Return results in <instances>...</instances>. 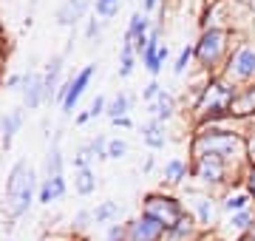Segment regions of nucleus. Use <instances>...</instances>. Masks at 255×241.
I'll return each instance as SVG.
<instances>
[{
    "instance_id": "1",
    "label": "nucleus",
    "mask_w": 255,
    "mask_h": 241,
    "mask_svg": "<svg viewBox=\"0 0 255 241\" xmlns=\"http://www.w3.org/2000/svg\"><path fill=\"white\" fill-rule=\"evenodd\" d=\"M187 153H213L221 162H227L233 170L244 173L247 170V148H244V133L238 128V122L227 125H199L193 128L190 142H187Z\"/></svg>"
},
{
    "instance_id": "2",
    "label": "nucleus",
    "mask_w": 255,
    "mask_h": 241,
    "mask_svg": "<svg viewBox=\"0 0 255 241\" xmlns=\"http://www.w3.org/2000/svg\"><path fill=\"white\" fill-rule=\"evenodd\" d=\"M236 85L227 83L221 74L204 77L199 91L193 94L190 102V122L193 128L199 125H227L233 120V100H236Z\"/></svg>"
},
{
    "instance_id": "3",
    "label": "nucleus",
    "mask_w": 255,
    "mask_h": 241,
    "mask_svg": "<svg viewBox=\"0 0 255 241\" xmlns=\"http://www.w3.org/2000/svg\"><path fill=\"white\" fill-rule=\"evenodd\" d=\"M37 170L28 165L26 159H17L6 173V187H3V216L9 224L26 219L31 204L37 202Z\"/></svg>"
},
{
    "instance_id": "4",
    "label": "nucleus",
    "mask_w": 255,
    "mask_h": 241,
    "mask_svg": "<svg viewBox=\"0 0 255 241\" xmlns=\"http://www.w3.org/2000/svg\"><path fill=\"white\" fill-rule=\"evenodd\" d=\"M236 40H238L236 28H227V26L201 28L196 43H193V65H196L204 77L219 74L221 65L227 63L233 46H236Z\"/></svg>"
},
{
    "instance_id": "5",
    "label": "nucleus",
    "mask_w": 255,
    "mask_h": 241,
    "mask_svg": "<svg viewBox=\"0 0 255 241\" xmlns=\"http://www.w3.org/2000/svg\"><path fill=\"white\" fill-rule=\"evenodd\" d=\"M187 162H190V179L196 182V187L216 196L224 193L227 187L238 185L241 176H244L213 153H196V156H187Z\"/></svg>"
},
{
    "instance_id": "6",
    "label": "nucleus",
    "mask_w": 255,
    "mask_h": 241,
    "mask_svg": "<svg viewBox=\"0 0 255 241\" xmlns=\"http://www.w3.org/2000/svg\"><path fill=\"white\" fill-rule=\"evenodd\" d=\"M139 213L150 216V219H156V222L162 224L164 230H170L173 224H179L184 216H187V207H184L182 196H176V193H170V190L159 187V190H147V193L142 196Z\"/></svg>"
},
{
    "instance_id": "7",
    "label": "nucleus",
    "mask_w": 255,
    "mask_h": 241,
    "mask_svg": "<svg viewBox=\"0 0 255 241\" xmlns=\"http://www.w3.org/2000/svg\"><path fill=\"white\" fill-rule=\"evenodd\" d=\"M219 74L224 77L227 83H233L236 88L255 85V40L253 37H241V34H238L236 46H233L227 63L221 65Z\"/></svg>"
},
{
    "instance_id": "8",
    "label": "nucleus",
    "mask_w": 255,
    "mask_h": 241,
    "mask_svg": "<svg viewBox=\"0 0 255 241\" xmlns=\"http://www.w3.org/2000/svg\"><path fill=\"white\" fill-rule=\"evenodd\" d=\"M184 207H187V216L199 224V230H216L219 227V213H221V204L216 193H207V190H199L193 187L182 196Z\"/></svg>"
},
{
    "instance_id": "9",
    "label": "nucleus",
    "mask_w": 255,
    "mask_h": 241,
    "mask_svg": "<svg viewBox=\"0 0 255 241\" xmlns=\"http://www.w3.org/2000/svg\"><path fill=\"white\" fill-rule=\"evenodd\" d=\"M20 100H23L20 105H23L26 111H40V108L48 102L46 83H43V71H37V68H28V71H23Z\"/></svg>"
},
{
    "instance_id": "10",
    "label": "nucleus",
    "mask_w": 255,
    "mask_h": 241,
    "mask_svg": "<svg viewBox=\"0 0 255 241\" xmlns=\"http://www.w3.org/2000/svg\"><path fill=\"white\" fill-rule=\"evenodd\" d=\"M164 227L156 219H150V216L145 213H136L130 216L125 222V236L128 241H164Z\"/></svg>"
},
{
    "instance_id": "11",
    "label": "nucleus",
    "mask_w": 255,
    "mask_h": 241,
    "mask_svg": "<svg viewBox=\"0 0 255 241\" xmlns=\"http://www.w3.org/2000/svg\"><path fill=\"white\" fill-rule=\"evenodd\" d=\"M94 74H97V63H88V65H82L80 71H74L71 88H68V97H65V102L60 105L63 117H74V111H77V105H80V100H82V94H85V88L91 85Z\"/></svg>"
},
{
    "instance_id": "12",
    "label": "nucleus",
    "mask_w": 255,
    "mask_h": 241,
    "mask_svg": "<svg viewBox=\"0 0 255 241\" xmlns=\"http://www.w3.org/2000/svg\"><path fill=\"white\" fill-rule=\"evenodd\" d=\"M94 9V0H63L54 11V20L60 28H77L82 20L88 17V11Z\"/></svg>"
},
{
    "instance_id": "13",
    "label": "nucleus",
    "mask_w": 255,
    "mask_h": 241,
    "mask_svg": "<svg viewBox=\"0 0 255 241\" xmlns=\"http://www.w3.org/2000/svg\"><path fill=\"white\" fill-rule=\"evenodd\" d=\"M139 136H142V145H145L150 153L164 150V145L170 142V136H167V125L159 122V120H150V117L139 125Z\"/></svg>"
},
{
    "instance_id": "14",
    "label": "nucleus",
    "mask_w": 255,
    "mask_h": 241,
    "mask_svg": "<svg viewBox=\"0 0 255 241\" xmlns=\"http://www.w3.org/2000/svg\"><path fill=\"white\" fill-rule=\"evenodd\" d=\"M68 179L65 176H51V179H40V185H37V204H43V207H51V204L63 202L65 196H68Z\"/></svg>"
},
{
    "instance_id": "15",
    "label": "nucleus",
    "mask_w": 255,
    "mask_h": 241,
    "mask_svg": "<svg viewBox=\"0 0 255 241\" xmlns=\"http://www.w3.org/2000/svg\"><path fill=\"white\" fill-rule=\"evenodd\" d=\"M145 111H147V117L150 120H159V122H173L176 117H179V100H176V94L173 91H167L164 88L159 97H156L150 105H145Z\"/></svg>"
},
{
    "instance_id": "16",
    "label": "nucleus",
    "mask_w": 255,
    "mask_h": 241,
    "mask_svg": "<svg viewBox=\"0 0 255 241\" xmlns=\"http://www.w3.org/2000/svg\"><path fill=\"white\" fill-rule=\"evenodd\" d=\"M23 122H26V108L23 105H14L11 111L0 114V145H3V150H9L14 145V136L23 128Z\"/></svg>"
},
{
    "instance_id": "17",
    "label": "nucleus",
    "mask_w": 255,
    "mask_h": 241,
    "mask_svg": "<svg viewBox=\"0 0 255 241\" xmlns=\"http://www.w3.org/2000/svg\"><path fill=\"white\" fill-rule=\"evenodd\" d=\"M190 179V162L182 156H170L162 165V187L164 190H176Z\"/></svg>"
},
{
    "instance_id": "18",
    "label": "nucleus",
    "mask_w": 255,
    "mask_h": 241,
    "mask_svg": "<svg viewBox=\"0 0 255 241\" xmlns=\"http://www.w3.org/2000/svg\"><path fill=\"white\" fill-rule=\"evenodd\" d=\"M65 176V153H63V130H54V139L46 150V165H43V179Z\"/></svg>"
},
{
    "instance_id": "19",
    "label": "nucleus",
    "mask_w": 255,
    "mask_h": 241,
    "mask_svg": "<svg viewBox=\"0 0 255 241\" xmlns=\"http://www.w3.org/2000/svg\"><path fill=\"white\" fill-rule=\"evenodd\" d=\"M65 60L68 57L60 51V54H51L43 65V83H46V94H48V102L54 100V91L60 88L63 83V74H65Z\"/></svg>"
},
{
    "instance_id": "20",
    "label": "nucleus",
    "mask_w": 255,
    "mask_h": 241,
    "mask_svg": "<svg viewBox=\"0 0 255 241\" xmlns=\"http://www.w3.org/2000/svg\"><path fill=\"white\" fill-rule=\"evenodd\" d=\"M233 120L241 125V122L255 120V85H244L236 91V100H233Z\"/></svg>"
},
{
    "instance_id": "21",
    "label": "nucleus",
    "mask_w": 255,
    "mask_h": 241,
    "mask_svg": "<svg viewBox=\"0 0 255 241\" xmlns=\"http://www.w3.org/2000/svg\"><path fill=\"white\" fill-rule=\"evenodd\" d=\"M219 204H221V213L230 216V213H241V210H247V207H253V199H250V193L244 190V185L238 182V185L227 187V190L221 193Z\"/></svg>"
},
{
    "instance_id": "22",
    "label": "nucleus",
    "mask_w": 255,
    "mask_h": 241,
    "mask_svg": "<svg viewBox=\"0 0 255 241\" xmlns=\"http://www.w3.org/2000/svg\"><path fill=\"white\" fill-rule=\"evenodd\" d=\"M133 105H136V94H130V91H117L114 97H108V108H105V117H108L111 122L119 120V117H130Z\"/></svg>"
},
{
    "instance_id": "23",
    "label": "nucleus",
    "mask_w": 255,
    "mask_h": 241,
    "mask_svg": "<svg viewBox=\"0 0 255 241\" xmlns=\"http://www.w3.org/2000/svg\"><path fill=\"white\" fill-rule=\"evenodd\" d=\"M150 26H153L150 14H145L142 9H136L133 14H130V20H128L125 34H122V43H130V46H133V40H136V37H142V34H150Z\"/></svg>"
},
{
    "instance_id": "24",
    "label": "nucleus",
    "mask_w": 255,
    "mask_h": 241,
    "mask_svg": "<svg viewBox=\"0 0 255 241\" xmlns=\"http://www.w3.org/2000/svg\"><path fill=\"white\" fill-rule=\"evenodd\" d=\"M74 193L80 196V199H88V196L97 193V187H100V176H97V170L94 167H85V170H74Z\"/></svg>"
},
{
    "instance_id": "25",
    "label": "nucleus",
    "mask_w": 255,
    "mask_h": 241,
    "mask_svg": "<svg viewBox=\"0 0 255 241\" xmlns=\"http://www.w3.org/2000/svg\"><path fill=\"white\" fill-rule=\"evenodd\" d=\"M136 65H139V57H136V51H133V46H130V43H119L117 77H119V80H130L133 71H136Z\"/></svg>"
},
{
    "instance_id": "26",
    "label": "nucleus",
    "mask_w": 255,
    "mask_h": 241,
    "mask_svg": "<svg viewBox=\"0 0 255 241\" xmlns=\"http://www.w3.org/2000/svg\"><path fill=\"white\" fill-rule=\"evenodd\" d=\"M199 224L193 222L190 216H184L179 224H173L170 230L164 233V241H196L199 239Z\"/></svg>"
},
{
    "instance_id": "27",
    "label": "nucleus",
    "mask_w": 255,
    "mask_h": 241,
    "mask_svg": "<svg viewBox=\"0 0 255 241\" xmlns=\"http://www.w3.org/2000/svg\"><path fill=\"white\" fill-rule=\"evenodd\" d=\"M119 202L117 199H105V202H100L97 207H94L91 213H94V224L97 227H108V224H114L119 219Z\"/></svg>"
},
{
    "instance_id": "28",
    "label": "nucleus",
    "mask_w": 255,
    "mask_h": 241,
    "mask_svg": "<svg viewBox=\"0 0 255 241\" xmlns=\"http://www.w3.org/2000/svg\"><path fill=\"white\" fill-rule=\"evenodd\" d=\"M255 227V210L253 207H247L241 213H230L227 216V230L233 236H241V233H250Z\"/></svg>"
},
{
    "instance_id": "29",
    "label": "nucleus",
    "mask_w": 255,
    "mask_h": 241,
    "mask_svg": "<svg viewBox=\"0 0 255 241\" xmlns=\"http://www.w3.org/2000/svg\"><path fill=\"white\" fill-rule=\"evenodd\" d=\"M128 153H130V145H128V139H122V136H108L105 162H119V159H125Z\"/></svg>"
},
{
    "instance_id": "30",
    "label": "nucleus",
    "mask_w": 255,
    "mask_h": 241,
    "mask_svg": "<svg viewBox=\"0 0 255 241\" xmlns=\"http://www.w3.org/2000/svg\"><path fill=\"white\" fill-rule=\"evenodd\" d=\"M119 9H122V0H94V14L100 20H105V23H111L117 17Z\"/></svg>"
},
{
    "instance_id": "31",
    "label": "nucleus",
    "mask_w": 255,
    "mask_h": 241,
    "mask_svg": "<svg viewBox=\"0 0 255 241\" xmlns=\"http://www.w3.org/2000/svg\"><path fill=\"white\" fill-rule=\"evenodd\" d=\"M190 65H193V43H187V46L179 48V54H176V60H173V74L184 77Z\"/></svg>"
},
{
    "instance_id": "32",
    "label": "nucleus",
    "mask_w": 255,
    "mask_h": 241,
    "mask_svg": "<svg viewBox=\"0 0 255 241\" xmlns=\"http://www.w3.org/2000/svg\"><path fill=\"white\" fill-rule=\"evenodd\" d=\"M105 26H108L105 20H100L97 14H91V17H85V28H82V34H85V40H88V43H100Z\"/></svg>"
},
{
    "instance_id": "33",
    "label": "nucleus",
    "mask_w": 255,
    "mask_h": 241,
    "mask_svg": "<svg viewBox=\"0 0 255 241\" xmlns=\"http://www.w3.org/2000/svg\"><path fill=\"white\" fill-rule=\"evenodd\" d=\"M94 162H97V156L91 153V148L82 142L80 148H77V153L71 156V167L74 170H85V167H94Z\"/></svg>"
},
{
    "instance_id": "34",
    "label": "nucleus",
    "mask_w": 255,
    "mask_h": 241,
    "mask_svg": "<svg viewBox=\"0 0 255 241\" xmlns=\"http://www.w3.org/2000/svg\"><path fill=\"white\" fill-rule=\"evenodd\" d=\"M91 224H94V213H91V210H77L74 219H71V233H74V236H82Z\"/></svg>"
},
{
    "instance_id": "35",
    "label": "nucleus",
    "mask_w": 255,
    "mask_h": 241,
    "mask_svg": "<svg viewBox=\"0 0 255 241\" xmlns=\"http://www.w3.org/2000/svg\"><path fill=\"white\" fill-rule=\"evenodd\" d=\"M85 145L91 148V153L97 156V162H105V148H108V136H105V133H97V136H91Z\"/></svg>"
},
{
    "instance_id": "36",
    "label": "nucleus",
    "mask_w": 255,
    "mask_h": 241,
    "mask_svg": "<svg viewBox=\"0 0 255 241\" xmlns=\"http://www.w3.org/2000/svg\"><path fill=\"white\" fill-rule=\"evenodd\" d=\"M162 91H164V85L159 83V80H150V83L142 85V94H139V97H142V102H145V105H150V102H153Z\"/></svg>"
},
{
    "instance_id": "37",
    "label": "nucleus",
    "mask_w": 255,
    "mask_h": 241,
    "mask_svg": "<svg viewBox=\"0 0 255 241\" xmlns=\"http://www.w3.org/2000/svg\"><path fill=\"white\" fill-rule=\"evenodd\" d=\"M100 241H128V236H125V222L122 224H108L105 230H102V239Z\"/></svg>"
},
{
    "instance_id": "38",
    "label": "nucleus",
    "mask_w": 255,
    "mask_h": 241,
    "mask_svg": "<svg viewBox=\"0 0 255 241\" xmlns=\"http://www.w3.org/2000/svg\"><path fill=\"white\" fill-rule=\"evenodd\" d=\"M105 108H108V97H105V94H97V97L91 100V105H88L91 120H100V117H105Z\"/></svg>"
},
{
    "instance_id": "39",
    "label": "nucleus",
    "mask_w": 255,
    "mask_h": 241,
    "mask_svg": "<svg viewBox=\"0 0 255 241\" xmlns=\"http://www.w3.org/2000/svg\"><path fill=\"white\" fill-rule=\"evenodd\" d=\"M241 185H244V190L250 193V199H253V210H255V165H247L244 176H241Z\"/></svg>"
},
{
    "instance_id": "40",
    "label": "nucleus",
    "mask_w": 255,
    "mask_h": 241,
    "mask_svg": "<svg viewBox=\"0 0 255 241\" xmlns=\"http://www.w3.org/2000/svg\"><path fill=\"white\" fill-rule=\"evenodd\" d=\"M20 85H23V71H11V74L3 77V88L6 91H20Z\"/></svg>"
},
{
    "instance_id": "41",
    "label": "nucleus",
    "mask_w": 255,
    "mask_h": 241,
    "mask_svg": "<svg viewBox=\"0 0 255 241\" xmlns=\"http://www.w3.org/2000/svg\"><path fill=\"white\" fill-rule=\"evenodd\" d=\"M40 241H77V236H74L71 230L68 233H46Z\"/></svg>"
},
{
    "instance_id": "42",
    "label": "nucleus",
    "mask_w": 255,
    "mask_h": 241,
    "mask_svg": "<svg viewBox=\"0 0 255 241\" xmlns=\"http://www.w3.org/2000/svg\"><path fill=\"white\" fill-rule=\"evenodd\" d=\"M111 125H114V128H122V130H133V128H136L133 117H119V120H114Z\"/></svg>"
},
{
    "instance_id": "43",
    "label": "nucleus",
    "mask_w": 255,
    "mask_h": 241,
    "mask_svg": "<svg viewBox=\"0 0 255 241\" xmlns=\"http://www.w3.org/2000/svg\"><path fill=\"white\" fill-rule=\"evenodd\" d=\"M153 170H156V153H147L145 162H142V173H145V176H150Z\"/></svg>"
},
{
    "instance_id": "44",
    "label": "nucleus",
    "mask_w": 255,
    "mask_h": 241,
    "mask_svg": "<svg viewBox=\"0 0 255 241\" xmlns=\"http://www.w3.org/2000/svg\"><path fill=\"white\" fill-rule=\"evenodd\" d=\"M162 3H167V0H142V11L145 14H153V11H159Z\"/></svg>"
},
{
    "instance_id": "45",
    "label": "nucleus",
    "mask_w": 255,
    "mask_h": 241,
    "mask_svg": "<svg viewBox=\"0 0 255 241\" xmlns=\"http://www.w3.org/2000/svg\"><path fill=\"white\" fill-rule=\"evenodd\" d=\"M88 122H91V114H88V108H85V111H80L77 117H74V125H77V128H85Z\"/></svg>"
},
{
    "instance_id": "46",
    "label": "nucleus",
    "mask_w": 255,
    "mask_h": 241,
    "mask_svg": "<svg viewBox=\"0 0 255 241\" xmlns=\"http://www.w3.org/2000/svg\"><path fill=\"white\" fill-rule=\"evenodd\" d=\"M233 241H255V227L250 233H241V236H236Z\"/></svg>"
},
{
    "instance_id": "47",
    "label": "nucleus",
    "mask_w": 255,
    "mask_h": 241,
    "mask_svg": "<svg viewBox=\"0 0 255 241\" xmlns=\"http://www.w3.org/2000/svg\"><path fill=\"white\" fill-rule=\"evenodd\" d=\"M227 3H236V6H250L253 0H227Z\"/></svg>"
},
{
    "instance_id": "48",
    "label": "nucleus",
    "mask_w": 255,
    "mask_h": 241,
    "mask_svg": "<svg viewBox=\"0 0 255 241\" xmlns=\"http://www.w3.org/2000/svg\"><path fill=\"white\" fill-rule=\"evenodd\" d=\"M0 40H9V34H6V26H3V20H0Z\"/></svg>"
},
{
    "instance_id": "49",
    "label": "nucleus",
    "mask_w": 255,
    "mask_h": 241,
    "mask_svg": "<svg viewBox=\"0 0 255 241\" xmlns=\"http://www.w3.org/2000/svg\"><path fill=\"white\" fill-rule=\"evenodd\" d=\"M3 77H6V74H3V71H0V91H3Z\"/></svg>"
},
{
    "instance_id": "50",
    "label": "nucleus",
    "mask_w": 255,
    "mask_h": 241,
    "mask_svg": "<svg viewBox=\"0 0 255 241\" xmlns=\"http://www.w3.org/2000/svg\"><path fill=\"white\" fill-rule=\"evenodd\" d=\"M6 241H11V239H6Z\"/></svg>"
}]
</instances>
